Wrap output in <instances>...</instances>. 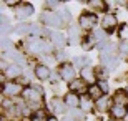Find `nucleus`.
Wrapping results in <instances>:
<instances>
[{"instance_id": "1", "label": "nucleus", "mask_w": 128, "mask_h": 121, "mask_svg": "<svg viewBox=\"0 0 128 121\" xmlns=\"http://www.w3.org/2000/svg\"><path fill=\"white\" fill-rule=\"evenodd\" d=\"M75 65L73 63H68V61H65L62 66H60V70H58V75H60V78L63 80V81H68V83H72L73 80H75Z\"/></svg>"}, {"instance_id": "2", "label": "nucleus", "mask_w": 128, "mask_h": 121, "mask_svg": "<svg viewBox=\"0 0 128 121\" xmlns=\"http://www.w3.org/2000/svg\"><path fill=\"white\" fill-rule=\"evenodd\" d=\"M40 22L48 27H60L63 23L62 22V17L58 12H52V13H42L40 15Z\"/></svg>"}, {"instance_id": "3", "label": "nucleus", "mask_w": 128, "mask_h": 121, "mask_svg": "<svg viewBox=\"0 0 128 121\" xmlns=\"http://www.w3.org/2000/svg\"><path fill=\"white\" fill-rule=\"evenodd\" d=\"M100 60H102L103 66L108 68V70H115L120 65V56H116L115 53H102Z\"/></svg>"}, {"instance_id": "4", "label": "nucleus", "mask_w": 128, "mask_h": 121, "mask_svg": "<svg viewBox=\"0 0 128 121\" xmlns=\"http://www.w3.org/2000/svg\"><path fill=\"white\" fill-rule=\"evenodd\" d=\"M96 23V15L95 13H83L78 18V25L82 30H92Z\"/></svg>"}, {"instance_id": "5", "label": "nucleus", "mask_w": 128, "mask_h": 121, "mask_svg": "<svg viewBox=\"0 0 128 121\" xmlns=\"http://www.w3.org/2000/svg\"><path fill=\"white\" fill-rule=\"evenodd\" d=\"M24 90H25V88L22 86V85H18V83H5L4 88H2V91H4L7 96L14 98V96H17V95L24 93Z\"/></svg>"}, {"instance_id": "6", "label": "nucleus", "mask_w": 128, "mask_h": 121, "mask_svg": "<svg viewBox=\"0 0 128 121\" xmlns=\"http://www.w3.org/2000/svg\"><path fill=\"white\" fill-rule=\"evenodd\" d=\"M22 95H24V98L28 101V105H30V103H38L40 100H42V93H40L37 88H32V86L25 88Z\"/></svg>"}, {"instance_id": "7", "label": "nucleus", "mask_w": 128, "mask_h": 121, "mask_svg": "<svg viewBox=\"0 0 128 121\" xmlns=\"http://www.w3.org/2000/svg\"><path fill=\"white\" fill-rule=\"evenodd\" d=\"M50 37H52L53 47L58 48V50H63V48L66 47V43H68V38H66L63 33H60V32H53V33H50Z\"/></svg>"}, {"instance_id": "8", "label": "nucleus", "mask_w": 128, "mask_h": 121, "mask_svg": "<svg viewBox=\"0 0 128 121\" xmlns=\"http://www.w3.org/2000/svg\"><path fill=\"white\" fill-rule=\"evenodd\" d=\"M116 23H118V22H116V17L112 15V13H106L103 18H102V27H103V30L106 33L113 32V28L116 27Z\"/></svg>"}, {"instance_id": "9", "label": "nucleus", "mask_w": 128, "mask_h": 121, "mask_svg": "<svg viewBox=\"0 0 128 121\" xmlns=\"http://www.w3.org/2000/svg\"><path fill=\"white\" fill-rule=\"evenodd\" d=\"M32 13H33V7L28 5V3H22V5H18V7L15 8V17H17L18 20H25Z\"/></svg>"}, {"instance_id": "10", "label": "nucleus", "mask_w": 128, "mask_h": 121, "mask_svg": "<svg viewBox=\"0 0 128 121\" xmlns=\"http://www.w3.org/2000/svg\"><path fill=\"white\" fill-rule=\"evenodd\" d=\"M82 80H83L85 83H88V86H90V85H95V81H96L95 68H92V66L83 68V70H82Z\"/></svg>"}, {"instance_id": "11", "label": "nucleus", "mask_w": 128, "mask_h": 121, "mask_svg": "<svg viewBox=\"0 0 128 121\" xmlns=\"http://www.w3.org/2000/svg\"><path fill=\"white\" fill-rule=\"evenodd\" d=\"M35 76H37L38 80H48L50 76H52V70L48 68L47 65H37L35 66Z\"/></svg>"}, {"instance_id": "12", "label": "nucleus", "mask_w": 128, "mask_h": 121, "mask_svg": "<svg viewBox=\"0 0 128 121\" xmlns=\"http://www.w3.org/2000/svg\"><path fill=\"white\" fill-rule=\"evenodd\" d=\"M22 66H18L17 63H12V65L7 68V71H5V75L8 76L10 80H15V78H18V76H22Z\"/></svg>"}, {"instance_id": "13", "label": "nucleus", "mask_w": 128, "mask_h": 121, "mask_svg": "<svg viewBox=\"0 0 128 121\" xmlns=\"http://www.w3.org/2000/svg\"><path fill=\"white\" fill-rule=\"evenodd\" d=\"M86 93H88V96H90L93 101H98L100 98L103 96V91L100 90V86H98L96 83H95V85H90V86L86 88Z\"/></svg>"}, {"instance_id": "14", "label": "nucleus", "mask_w": 128, "mask_h": 121, "mask_svg": "<svg viewBox=\"0 0 128 121\" xmlns=\"http://www.w3.org/2000/svg\"><path fill=\"white\" fill-rule=\"evenodd\" d=\"M63 101H65V105L70 108V110H72V108H78V106H80V96L75 95V93H68Z\"/></svg>"}, {"instance_id": "15", "label": "nucleus", "mask_w": 128, "mask_h": 121, "mask_svg": "<svg viewBox=\"0 0 128 121\" xmlns=\"http://www.w3.org/2000/svg\"><path fill=\"white\" fill-rule=\"evenodd\" d=\"M68 88H70V93H82L85 90V81L83 80H73L72 83H68Z\"/></svg>"}, {"instance_id": "16", "label": "nucleus", "mask_w": 128, "mask_h": 121, "mask_svg": "<svg viewBox=\"0 0 128 121\" xmlns=\"http://www.w3.org/2000/svg\"><path fill=\"white\" fill-rule=\"evenodd\" d=\"M68 43L70 45H78L80 43V30L76 27H70V30H68Z\"/></svg>"}, {"instance_id": "17", "label": "nucleus", "mask_w": 128, "mask_h": 121, "mask_svg": "<svg viewBox=\"0 0 128 121\" xmlns=\"http://www.w3.org/2000/svg\"><path fill=\"white\" fill-rule=\"evenodd\" d=\"M50 105H52L53 111L57 113V115H63V113H65V110H66V105H65V101H62V100H58V98H53L52 101H50Z\"/></svg>"}, {"instance_id": "18", "label": "nucleus", "mask_w": 128, "mask_h": 121, "mask_svg": "<svg viewBox=\"0 0 128 121\" xmlns=\"http://www.w3.org/2000/svg\"><path fill=\"white\" fill-rule=\"evenodd\" d=\"M110 111H112V116L113 118H125L126 113H128V110H126L125 105H115V106H112Z\"/></svg>"}, {"instance_id": "19", "label": "nucleus", "mask_w": 128, "mask_h": 121, "mask_svg": "<svg viewBox=\"0 0 128 121\" xmlns=\"http://www.w3.org/2000/svg\"><path fill=\"white\" fill-rule=\"evenodd\" d=\"M80 108L83 111H92L93 110V100L88 95H82L80 96Z\"/></svg>"}, {"instance_id": "20", "label": "nucleus", "mask_w": 128, "mask_h": 121, "mask_svg": "<svg viewBox=\"0 0 128 121\" xmlns=\"http://www.w3.org/2000/svg\"><path fill=\"white\" fill-rule=\"evenodd\" d=\"M73 65H75L76 70H83V68H86V66L90 65V60L86 58V56H76L75 60H73Z\"/></svg>"}, {"instance_id": "21", "label": "nucleus", "mask_w": 128, "mask_h": 121, "mask_svg": "<svg viewBox=\"0 0 128 121\" xmlns=\"http://www.w3.org/2000/svg\"><path fill=\"white\" fill-rule=\"evenodd\" d=\"M110 103H112V100H110L108 96H105V95H103L98 101H95V105H96V108H98L100 111H105V110H108Z\"/></svg>"}, {"instance_id": "22", "label": "nucleus", "mask_w": 128, "mask_h": 121, "mask_svg": "<svg viewBox=\"0 0 128 121\" xmlns=\"http://www.w3.org/2000/svg\"><path fill=\"white\" fill-rule=\"evenodd\" d=\"M92 37L95 38V43H96V45H98V43L106 42V32H105V30H93Z\"/></svg>"}, {"instance_id": "23", "label": "nucleus", "mask_w": 128, "mask_h": 121, "mask_svg": "<svg viewBox=\"0 0 128 121\" xmlns=\"http://www.w3.org/2000/svg\"><path fill=\"white\" fill-rule=\"evenodd\" d=\"M15 32L17 33H30L32 32V25L30 23H27V22H22V23H18V25H15Z\"/></svg>"}, {"instance_id": "24", "label": "nucleus", "mask_w": 128, "mask_h": 121, "mask_svg": "<svg viewBox=\"0 0 128 121\" xmlns=\"http://www.w3.org/2000/svg\"><path fill=\"white\" fill-rule=\"evenodd\" d=\"M14 50V42L10 40L8 37H4L2 38V51L4 53H8V51Z\"/></svg>"}, {"instance_id": "25", "label": "nucleus", "mask_w": 128, "mask_h": 121, "mask_svg": "<svg viewBox=\"0 0 128 121\" xmlns=\"http://www.w3.org/2000/svg\"><path fill=\"white\" fill-rule=\"evenodd\" d=\"M70 116L73 118V120H83V118H85V111H83V110H82V108H72L70 110Z\"/></svg>"}, {"instance_id": "26", "label": "nucleus", "mask_w": 128, "mask_h": 121, "mask_svg": "<svg viewBox=\"0 0 128 121\" xmlns=\"http://www.w3.org/2000/svg\"><path fill=\"white\" fill-rule=\"evenodd\" d=\"M95 45H96V43H95V38L92 37V35H90V37H85V38H83V48H85L86 51L92 50Z\"/></svg>"}, {"instance_id": "27", "label": "nucleus", "mask_w": 128, "mask_h": 121, "mask_svg": "<svg viewBox=\"0 0 128 121\" xmlns=\"http://www.w3.org/2000/svg\"><path fill=\"white\" fill-rule=\"evenodd\" d=\"M60 17H62V22L63 23H70V20H72V17H70V10H66V8H62L60 12Z\"/></svg>"}, {"instance_id": "28", "label": "nucleus", "mask_w": 128, "mask_h": 121, "mask_svg": "<svg viewBox=\"0 0 128 121\" xmlns=\"http://www.w3.org/2000/svg\"><path fill=\"white\" fill-rule=\"evenodd\" d=\"M96 85H98L100 90L103 91V95H108L110 86H108V81H106V80H98V81H96Z\"/></svg>"}, {"instance_id": "29", "label": "nucleus", "mask_w": 128, "mask_h": 121, "mask_svg": "<svg viewBox=\"0 0 128 121\" xmlns=\"http://www.w3.org/2000/svg\"><path fill=\"white\" fill-rule=\"evenodd\" d=\"M120 55L123 56V58H128V40L120 43Z\"/></svg>"}, {"instance_id": "30", "label": "nucleus", "mask_w": 128, "mask_h": 121, "mask_svg": "<svg viewBox=\"0 0 128 121\" xmlns=\"http://www.w3.org/2000/svg\"><path fill=\"white\" fill-rule=\"evenodd\" d=\"M60 3H63V2H57V0H55V2H53V0H48V2H45V5H47L48 8H53V10L57 8Z\"/></svg>"}, {"instance_id": "31", "label": "nucleus", "mask_w": 128, "mask_h": 121, "mask_svg": "<svg viewBox=\"0 0 128 121\" xmlns=\"http://www.w3.org/2000/svg\"><path fill=\"white\" fill-rule=\"evenodd\" d=\"M4 3H7L8 7H15V5H17V3H20V2H17V0H5Z\"/></svg>"}, {"instance_id": "32", "label": "nucleus", "mask_w": 128, "mask_h": 121, "mask_svg": "<svg viewBox=\"0 0 128 121\" xmlns=\"http://www.w3.org/2000/svg\"><path fill=\"white\" fill-rule=\"evenodd\" d=\"M62 121H75V120H73L72 116H63V120H62Z\"/></svg>"}, {"instance_id": "33", "label": "nucleus", "mask_w": 128, "mask_h": 121, "mask_svg": "<svg viewBox=\"0 0 128 121\" xmlns=\"http://www.w3.org/2000/svg\"><path fill=\"white\" fill-rule=\"evenodd\" d=\"M47 121H58L55 116H50V118H47Z\"/></svg>"}, {"instance_id": "34", "label": "nucleus", "mask_w": 128, "mask_h": 121, "mask_svg": "<svg viewBox=\"0 0 128 121\" xmlns=\"http://www.w3.org/2000/svg\"><path fill=\"white\" fill-rule=\"evenodd\" d=\"M125 120H126V121H128V113H126V116H125Z\"/></svg>"}, {"instance_id": "35", "label": "nucleus", "mask_w": 128, "mask_h": 121, "mask_svg": "<svg viewBox=\"0 0 128 121\" xmlns=\"http://www.w3.org/2000/svg\"><path fill=\"white\" fill-rule=\"evenodd\" d=\"M126 93H128V86H126Z\"/></svg>"}, {"instance_id": "36", "label": "nucleus", "mask_w": 128, "mask_h": 121, "mask_svg": "<svg viewBox=\"0 0 128 121\" xmlns=\"http://www.w3.org/2000/svg\"><path fill=\"white\" fill-rule=\"evenodd\" d=\"M110 121H113V120H110Z\"/></svg>"}]
</instances>
